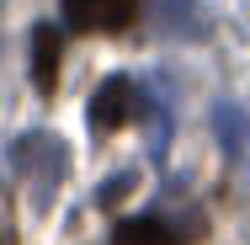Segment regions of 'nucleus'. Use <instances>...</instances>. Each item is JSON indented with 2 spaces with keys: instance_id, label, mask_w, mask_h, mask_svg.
Returning <instances> with one entry per match:
<instances>
[{
  "instance_id": "obj_2",
  "label": "nucleus",
  "mask_w": 250,
  "mask_h": 245,
  "mask_svg": "<svg viewBox=\"0 0 250 245\" xmlns=\"http://www.w3.org/2000/svg\"><path fill=\"white\" fill-rule=\"evenodd\" d=\"M139 112H144L139 86H133L128 75H106L96 86V96H91V128H96V134H117V128L133 123Z\"/></svg>"
},
{
  "instance_id": "obj_1",
  "label": "nucleus",
  "mask_w": 250,
  "mask_h": 245,
  "mask_svg": "<svg viewBox=\"0 0 250 245\" xmlns=\"http://www.w3.org/2000/svg\"><path fill=\"white\" fill-rule=\"evenodd\" d=\"M11 171H16L27 202L38 213H48L59 187H64V176H69V144L59 134H48V128H32V134H21L11 144Z\"/></svg>"
},
{
  "instance_id": "obj_3",
  "label": "nucleus",
  "mask_w": 250,
  "mask_h": 245,
  "mask_svg": "<svg viewBox=\"0 0 250 245\" xmlns=\"http://www.w3.org/2000/svg\"><path fill=\"white\" fill-rule=\"evenodd\" d=\"M75 32H123L139 16V0H59Z\"/></svg>"
},
{
  "instance_id": "obj_8",
  "label": "nucleus",
  "mask_w": 250,
  "mask_h": 245,
  "mask_svg": "<svg viewBox=\"0 0 250 245\" xmlns=\"http://www.w3.org/2000/svg\"><path fill=\"white\" fill-rule=\"evenodd\" d=\"M0 245H16V224H11V197L0 187Z\"/></svg>"
},
{
  "instance_id": "obj_4",
  "label": "nucleus",
  "mask_w": 250,
  "mask_h": 245,
  "mask_svg": "<svg viewBox=\"0 0 250 245\" xmlns=\"http://www.w3.org/2000/svg\"><path fill=\"white\" fill-rule=\"evenodd\" d=\"M59 48H64V38H59V27H32V86L53 96V86H59Z\"/></svg>"
},
{
  "instance_id": "obj_6",
  "label": "nucleus",
  "mask_w": 250,
  "mask_h": 245,
  "mask_svg": "<svg viewBox=\"0 0 250 245\" xmlns=\"http://www.w3.org/2000/svg\"><path fill=\"white\" fill-rule=\"evenodd\" d=\"M154 22H160L165 32H176V38H192V32L202 27L192 0H154Z\"/></svg>"
},
{
  "instance_id": "obj_5",
  "label": "nucleus",
  "mask_w": 250,
  "mask_h": 245,
  "mask_svg": "<svg viewBox=\"0 0 250 245\" xmlns=\"http://www.w3.org/2000/svg\"><path fill=\"white\" fill-rule=\"evenodd\" d=\"M218 139H224V155L250 171V117L240 107H218Z\"/></svg>"
},
{
  "instance_id": "obj_9",
  "label": "nucleus",
  "mask_w": 250,
  "mask_h": 245,
  "mask_svg": "<svg viewBox=\"0 0 250 245\" xmlns=\"http://www.w3.org/2000/svg\"><path fill=\"white\" fill-rule=\"evenodd\" d=\"M128 187H133V176H128V171H123V176H112V181H106V192H101V202L112 208V202H117V197L128 192Z\"/></svg>"
},
{
  "instance_id": "obj_7",
  "label": "nucleus",
  "mask_w": 250,
  "mask_h": 245,
  "mask_svg": "<svg viewBox=\"0 0 250 245\" xmlns=\"http://www.w3.org/2000/svg\"><path fill=\"white\" fill-rule=\"evenodd\" d=\"M112 245H176V235L165 224H154V219H123Z\"/></svg>"
}]
</instances>
